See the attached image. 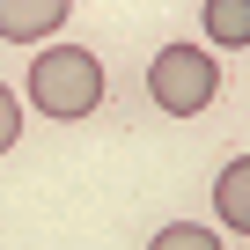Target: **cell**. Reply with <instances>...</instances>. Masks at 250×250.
<instances>
[{"mask_svg": "<svg viewBox=\"0 0 250 250\" xmlns=\"http://www.w3.org/2000/svg\"><path fill=\"white\" fill-rule=\"evenodd\" d=\"M221 235H206V228H191V221H177V228H162L155 235V250H213Z\"/></svg>", "mask_w": 250, "mask_h": 250, "instance_id": "obj_6", "label": "cell"}, {"mask_svg": "<svg viewBox=\"0 0 250 250\" xmlns=\"http://www.w3.org/2000/svg\"><path fill=\"white\" fill-rule=\"evenodd\" d=\"M15 140H22V103H15V88H8V81H0V155H8Z\"/></svg>", "mask_w": 250, "mask_h": 250, "instance_id": "obj_7", "label": "cell"}, {"mask_svg": "<svg viewBox=\"0 0 250 250\" xmlns=\"http://www.w3.org/2000/svg\"><path fill=\"white\" fill-rule=\"evenodd\" d=\"M206 37L221 52H243L250 44V0H206Z\"/></svg>", "mask_w": 250, "mask_h": 250, "instance_id": "obj_5", "label": "cell"}, {"mask_svg": "<svg viewBox=\"0 0 250 250\" xmlns=\"http://www.w3.org/2000/svg\"><path fill=\"white\" fill-rule=\"evenodd\" d=\"M66 8L74 0H0V37L8 44H37V37H52L66 22Z\"/></svg>", "mask_w": 250, "mask_h": 250, "instance_id": "obj_3", "label": "cell"}, {"mask_svg": "<svg viewBox=\"0 0 250 250\" xmlns=\"http://www.w3.org/2000/svg\"><path fill=\"white\" fill-rule=\"evenodd\" d=\"M30 103H37L44 118H59V125L88 118V110L103 103V66H96V52H81V44L37 52V59H30Z\"/></svg>", "mask_w": 250, "mask_h": 250, "instance_id": "obj_1", "label": "cell"}, {"mask_svg": "<svg viewBox=\"0 0 250 250\" xmlns=\"http://www.w3.org/2000/svg\"><path fill=\"white\" fill-rule=\"evenodd\" d=\"M213 88H221V59H206L199 44H169V52L147 66V96H155V110H169V118H199V110L213 103Z\"/></svg>", "mask_w": 250, "mask_h": 250, "instance_id": "obj_2", "label": "cell"}, {"mask_svg": "<svg viewBox=\"0 0 250 250\" xmlns=\"http://www.w3.org/2000/svg\"><path fill=\"white\" fill-rule=\"evenodd\" d=\"M213 206H221V221H228L235 235H250V155L221 169V184H213Z\"/></svg>", "mask_w": 250, "mask_h": 250, "instance_id": "obj_4", "label": "cell"}]
</instances>
